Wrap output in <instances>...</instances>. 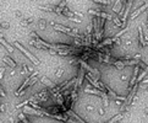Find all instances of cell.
Segmentation results:
<instances>
[{
  "label": "cell",
  "mask_w": 148,
  "mask_h": 123,
  "mask_svg": "<svg viewBox=\"0 0 148 123\" xmlns=\"http://www.w3.org/2000/svg\"><path fill=\"white\" fill-rule=\"evenodd\" d=\"M12 44H14L15 47L17 48V49H19V51H20L21 53H22V54H25V56L27 57V59H28L29 62H31V63H33L34 65H39V63H41V62H39V59H38V58L36 57V56L31 54V53H29V51H27L26 48H23L22 46H21V44H20V43L17 42V41H14V42H12Z\"/></svg>",
  "instance_id": "1"
},
{
  "label": "cell",
  "mask_w": 148,
  "mask_h": 123,
  "mask_svg": "<svg viewBox=\"0 0 148 123\" xmlns=\"http://www.w3.org/2000/svg\"><path fill=\"white\" fill-rule=\"evenodd\" d=\"M146 9H148V1H146V3H144V5H142V6H141V8H138L137 10H135V12H132V15L130 16L129 20H130V21H134V20H136Z\"/></svg>",
  "instance_id": "2"
},
{
  "label": "cell",
  "mask_w": 148,
  "mask_h": 123,
  "mask_svg": "<svg viewBox=\"0 0 148 123\" xmlns=\"http://www.w3.org/2000/svg\"><path fill=\"white\" fill-rule=\"evenodd\" d=\"M84 92H86V94L96 95V96H103V95H104L102 91H99L98 89H96V87H92V89H91V87H87V89L84 90Z\"/></svg>",
  "instance_id": "3"
},
{
  "label": "cell",
  "mask_w": 148,
  "mask_h": 123,
  "mask_svg": "<svg viewBox=\"0 0 148 123\" xmlns=\"http://www.w3.org/2000/svg\"><path fill=\"white\" fill-rule=\"evenodd\" d=\"M111 64L115 66L118 70H120V71H122V69H124V68L126 66V65H125V62H124V60H114L113 63H111Z\"/></svg>",
  "instance_id": "4"
},
{
  "label": "cell",
  "mask_w": 148,
  "mask_h": 123,
  "mask_svg": "<svg viewBox=\"0 0 148 123\" xmlns=\"http://www.w3.org/2000/svg\"><path fill=\"white\" fill-rule=\"evenodd\" d=\"M124 117V114H122V112H119L118 114H115L113 118H110V119H108V122H105V123H116L119 119H121Z\"/></svg>",
  "instance_id": "5"
},
{
  "label": "cell",
  "mask_w": 148,
  "mask_h": 123,
  "mask_svg": "<svg viewBox=\"0 0 148 123\" xmlns=\"http://www.w3.org/2000/svg\"><path fill=\"white\" fill-rule=\"evenodd\" d=\"M64 68L63 66H59V68H56L55 70H54V76H55L56 79H59L60 76H63L64 75Z\"/></svg>",
  "instance_id": "6"
},
{
  "label": "cell",
  "mask_w": 148,
  "mask_h": 123,
  "mask_svg": "<svg viewBox=\"0 0 148 123\" xmlns=\"http://www.w3.org/2000/svg\"><path fill=\"white\" fill-rule=\"evenodd\" d=\"M4 62H7L10 65L12 66V68H15V66L17 65V64H16V62H15L12 58L10 57V56H7V54H5V56H4Z\"/></svg>",
  "instance_id": "7"
},
{
  "label": "cell",
  "mask_w": 148,
  "mask_h": 123,
  "mask_svg": "<svg viewBox=\"0 0 148 123\" xmlns=\"http://www.w3.org/2000/svg\"><path fill=\"white\" fill-rule=\"evenodd\" d=\"M37 25H38V27L41 30H45L46 29V21L44 19H41V20H38V22H37Z\"/></svg>",
  "instance_id": "8"
},
{
  "label": "cell",
  "mask_w": 148,
  "mask_h": 123,
  "mask_svg": "<svg viewBox=\"0 0 148 123\" xmlns=\"http://www.w3.org/2000/svg\"><path fill=\"white\" fill-rule=\"evenodd\" d=\"M1 44L6 47V49H7V52H15V51H14V48L11 47V46H10L9 43H7V42H6V41H5L4 38H1Z\"/></svg>",
  "instance_id": "9"
},
{
  "label": "cell",
  "mask_w": 148,
  "mask_h": 123,
  "mask_svg": "<svg viewBox=\"0 0 148 123\" xmlns=\"http://www.w3.org/2000/svg\"><path fill=\"white\" fill-rule=\"evenodd\" d=\"M19 118L21 119V122H22V123H29V122L27 121V118H26V116H25L23 113H20V114H19Z\"/></svg>",
  "instance_id": "10"
},
{
  "label": "cell",
  "mask_w": 148,
  "mask_h": 123,
  "mask_svg": "<svg viewBox=\"0 0 148 123\" xmlns=\"http://www.w3.org/2000/svg\"><path fill=\"white\" fill-rule=\"evenodd\" d=\"M94 110H96V107H94L93 105H89V104L86 105V111H88V112H93Z\"/></svg>",
  "instance_id": "11"
},
{
  "label": "cell",
  "mask_w": 148,
  "mask_h": 123,
  "mask_svg": "<svg viewBox=\"0 0 148 123\" xmlns=\"http://www.w3.org/2000/svg\"><path fill=\"white\" fill-rule=\"evenodd\" d=\"M121 73H122V75H121V80L126 81V80H127V78H129V76H127V74H126L125 71H121Z\"/></svg>",
  "instance_id": "12"
},
{
  "label": "cell",
  "mask_w": 148,
  "mask_h": 123,
  "mask_svg": "<svg viewBox=\"0 0 148 123\" xmlns=\"http://www.w3.org/2000/svg\"><path fill=\"white\" fill-rule=\"evenodd\" d=\"M103 105H104V107H105V108L109 107V102H108V100H106L105 97H104V100H103Z\"/></svg>",
  "instance_id": "13"
},
{
  "label": "cell",
  "mask_w": 148,
  "mask_h": 123,
  "mask_svg": "<svg viewBox=\"0 0 148 123\" xmlns=\"http://www.w3.org/2000/svg\"><path fill=\"white\" fill-rule=\"evenodd\" d=\"M98 113H99V114H102V116H104V114H105V110L100 107V108L98 110Z\"/></svg>",
  "instance_id": "14"
},
{
  "label": "cell",
  "mask_w": 148,
  "mask_h": 123,
  "mask_svg": "<svg viewBox=\"0 0 148 123\" xmlns=\"http://www.w3.org/2000/svg\"><path fill=\"white\" fill-rule=\"evenodd\" d=\"M3 26H4L5 29H9V24H7V22H5V24H3Z\"/></svg>",
  "instance_id": "15"
},
{
  "label": "cell",
  "mask_w": 148,
  "mask_h": 123,
  "mask_svg": "<svg viewBox=\"0 0 148 123\" xmlns=\"http://www.w3.org/2000/svg\"><path fill=\"white\" fill-rule=\"evenodd\" d=\"M141 84H148V79H144V80L142 81V83H141Z\"/></svg>",
  "instance_id": "16"
},
{
  "label": "cell",
  "mask_w": 148,
  "mask_h": 123,
  "mask_svg": "<svg viewBox=\"0 0 148 123\" xmlns=\"http://www.w3.org/2000/svg\"><path fill=\"white\" fill-rule=\"evenodd\" d=\"M144 113L148 114V107H146V110H144Z\"/></svg>",
  "instance_id": "17"
},
{
  "label": "cell",
  "mask_w": 148,
  "mask_h": 123,
  "mask_svg": "<svg viewBox=\"0 0 148 123\" xmlns=\"http://www.w3.org/2000/svg\"><path fill=\"white\" fill-rule=\"evenodd\" d=\"M144 89H146V90H147V91H148V86H146V87H144Z\"/></svg>",
  "instance_id": "18"
},
{
  "label": "cell",
  "mask_w": 148,
  "mask_h": 123,
  "mask_svg": "<svg viewBox=\"0 0 148 123\" xmlns=\"http://www.w3.org/2000/svg\"><path fill=\"white\" fill-rule=\"evenodd\" d=\"M147 46H148V43H147Z\"/></svg>",
  "instance_id": "19"
}]
</instances>
